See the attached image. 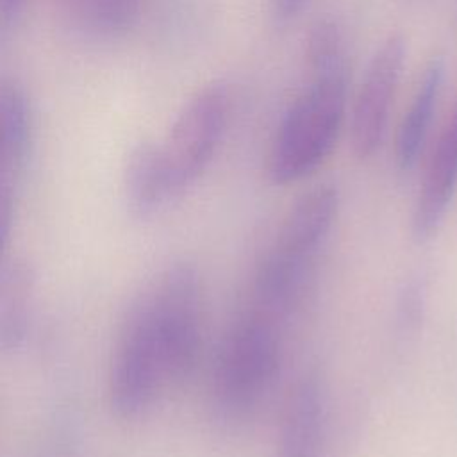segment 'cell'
Masks as SVG:
<instances>
[{"label": "cell", "mask_w": 457, "mask_h": 457, "mask_svg": "<svg viewBox=\"0 0 457 457\" xmlns=\"http://www.w3.org/2000/svg\"><path fill=\"white\" fill-rule=\"evenodd\" d=\"M457 195V93L427 161L411 214V234L430 241L446 220Z\"/></svg>", "instance_id": "cell-6"}, {"label": "cell", "mask_w": 457, "mask_h": 457, "mask_svg": "<svg viewBox=\"0 0 457 457\" xmlns=\"http://www.w3.org/2000/svg\"><path fill=\"white\" fill-rule=\"evenodd\" d=\"M36 271L25 259L0 268V353L18 352L30 330Z\"/></svg>", "instance_id": "cell-9"}, {"label": "cell", "mask_w": 457, "mask_h": 457, "mask_svg": "<svg viewBox=\"0 0 457 457\" xmlns=\"http://www.w3.org/2000/svg\"><path fill=\"white\" fill-rule=\"evenodd\" d=\"M14 225V184L0 182V268L5 262V250Z\"/></svg>", "instance_id": "cell-15"}, {"label": "cell", "mask_w": 457, "mask_h": 457, "mask_svg": "<svg viewBox=\"0 0 457 457\" xmlns=\"http://www.w3.org/2000/svg\"><path fill=\"white\" fill-rule=\"evenodd\" d=\"M270 2L273 7V12L280 20H291L302 12V9L309 0H270Z\"/></svg>", "instance_id": "cell-16"}, {"label": "cell", "mask_w": 457, "mask_h": 457, "mask_svg": "<svg viewBox=\"0 0 457 457\" xmlns=\"http://www.w3.org/2000/svg\"><path fill=\"white\" fill-rule=\"evenodd\" d=\"M346 71L312 75L295 98L268 157V175L278 186L298 182L316 171L330 155L345 116Z\"/></svg>", "instance_id": "cell-3"}, {"label": "cell", "mask_w": 457, "mask_h": 457, "mask_svg": "<svg viewBox=\"0 0 457 457\" xmlns=\"http://www.w3.org/2000/svg\"><path fill=\"white\" fill-rule=\"evenodd\" d=\"M23 2L25 0H0V29L12 25L23 7Z\"/></svg>", "instance_id": "cell-17"}, {"label": "cell", "mask_w": 457, "mask_h": 457, "mask_svg": "<svg viewBox=\"0 0 457 457\" xmlns=\"http://www.w3.org/2000/svg\"><path fill=\"white\" fill-rule=\"evenodd\" d=\"M403 55V39L391 36L375 52L364 71L350 121L352 150L359 159H368L380 146L389 107L402 73Z\"/></svg>", "instance_id": "cell-5"}, {"label": "cell", "mask_w": 457, "mask_h": 457, "mask_svg": "<svg viewBox=\"0 0 457 457\" xmlns=\"http://www.w3.org/2000/svg\"><path fill=\"white\" fill-rule=\"evenodd\" d=\"M428 287L421 275H414L403 282L396 295L395 321L402 334H414L425 318Z\"/></svg>", "instance_id": "cell-13"}, {"label": "cell", "mask_w": 457, "mask_h": 457, "mask_svg": "<svg viewBox=\"0 0 457 457\" xmlns=\"http://www.w3.org/2000/svg\"><path fill=\"white\" fill-rule=\"evenodd\" d=\"M123 193L129 211L137 218H152L180 196L161 145L145 141L130 152L123 171Z\"/></svg>", "instance_id": "cell-8"}, {"label": "cell", "mask_w": 457, "mask_h": 457, "mask_svg": "<svg viewBox=\"0 0 457 457\" xmlns=\"http://www.w3.org/2000/svg\"><path fill=\"white\" fill-rule=\"evenodd\" d=\"M287 325L243 303L227 327L211 375V403L220 421L252 416L275 386Z\"/></svg>", "instance_id": "cell-2"}, {"label": "cell", "mask_w": 457, "mask_h": 457, "mask_svg": "<svg viewBox=\"0 0 457 457\" xmlns=\"http://www.w3.org/2000/svg\"><path fill=\"white\" fill-rule=\"evenodd\" d=\"M327 434V389L309 370L291 386L278 421L277 457H321Z\"/></svg>", "instance_id": "cell-7"}, {"label": "cell", "mask_w": 457, "mask_h": 457, "mask_svg": "<svg viewBox=\"0 0 457 457\" xmlns=\"http://www.w3.org/2000/svg\"><path fill=\"white\" fill-rule=\"evenodd\" d=\"M204 343V282L195 264L177 261L130 305L107 380L116 416H143L196 368Z\"/></svg>", "instance_id": "cell-1"}, {"label": "cell", "mask_w": 457, "mask_h": 457, "mask_svg": "<svg viewBox=\"0 0 457 457\" xmlns=\"http://www.w3.org/2000/svg\"><path fill=\"white\" fill-rule=\"evenodd\" d=\"M30 139V114L20 87L0 80V182H12L21 170Z\"/></svg>", "instance_id": "cell-11"}, {"label": "cell", "mask_w": 457, "mask_h": 457, "mask_svg": "<svg viewBox=\"0 0 457 457\" xmlns=\"http://www.w3.org/2000/svg\"><path fill=\"white\" fill-rule=\"evenodd\" d=\"M139 0H91V18L102 30H125L136 18Z\"/></svg>", "instance_id": "cell-14"}, {"label": "cell", "mask_w": 457, "mask_h": 457, "mask_svg": "<svg viewBox=\"0 0 457 457\" xmlns=\"http://www.w3.org/2000/svg\"><path fill=\"white\" fill-rule=\"evenodd\" d=\"M228 112L227 87L209 84L175 118L161 148L179 195L195 184L212 161L227 129Z\"/></svg>", "instance_id": "cell-4"}, {"label": "cell", "mask_w": 457, "mask_h": 457, "mask_svg": "<svg viewBox=\"0 0 457 457\" xmlns=\"http://www.w3.org/2000/svg\"><path fill=\"white\" fill-rule=\"evenodd\" d=\"M307 61L312 75L346 71L341 34L330 18L312 23L307 36Z\"/></svg>", "instance_id": "cell-12"}, {"label": "cell", "mask_w": 457, "mask_h": 457, "mask_svg": "<svg viewBox=\"0 0 457 457\" xmlns=\"http://www.w3.org/2000/svg\"><path fill=\"white\" fill-rule=\"evenodd\" d=\"M443 62L434 59L423 71L416 93L400 121L395 143V159L396 166L403 171L411 170L425 146L434 109L439 98L441 82H443Z\"/></svg>", "instance_id": "cell-10"}]
</instances>
